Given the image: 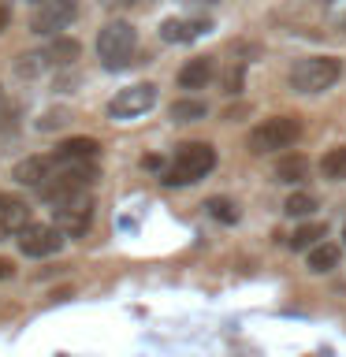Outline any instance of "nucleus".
<instances>
[{
    "mask_svg": "<svg viewBox=\"0 0 346 357\" xmlns=\"http://www.w3.org/2000/svg\"><path fill=\"white\" fill-rule=\"evenodd\" d=\"M105 8H130V4H138V0H100Z\"/></svg>",
    "mask_w": 346,
    "mask_h": 357,
    "instance_id": "26",
    "label": "nucleus"
},
{
    "mask_svg": "<svg viewBox=\"0 0 346 357\" xmlns=\"http://www.w3.org/2000/svg\"><path fill=\"white\" fill-rule=\"evenodd\" d=\"M212 167H216V149H212L209 142H186L179 145L172 167L164 172V183L167 186H186V183H197V178H205Z\"/></svg>",
    "mask_w": 346,
    "mask_h": 357,
    "instance_id": "2",
    "label": "nucleus"
},
{
    "mask_svg": "<svg viewBox=\"0 0 346 357\" xmlns=\"http://www.w3.org/2000/svg\"><path fill=\"white\" fill-rule=\"evenodd\" d=\"M209 30V19H164L160 22V38L167 45H183V41H194Z\"/></svg>",
    "mask_w": 346,
    "mask_h": 357,
    "instance_id": "10",
    "label": "nucleus"
},
{
    "mask_svg": "<svg viewBox=\"0 0 346 357\" xmlns=\"http://www.w3.org/2000/svg\"><path fill=\"white\" fill-rule=\"evenodd\" d=\"M320 172H324V178H346V145H335V149L324 153Z\"/></svg>",
    "mask_w": 346,
    "mask_h": 357,
    "instance_id": "19",
    "label": "nucleus"
},
{
    "mask_svg": "<svg viewBox=\"0 0 346 357\" xmlns=\"http://www.w3.org/2000/svg\"><path fill=\"white\" fill-rule=\"evenodd\" d=\"M27 227V205L19 197H8L0 194V238H11Z\"/></svg>",
    "mask_w": 346,
    "mask_h": 357,
    "instance_id": "12",
    "label": "nucleus"
},
{
    "mask_svg": "<svg viewBox=\"0 0 346 357\" xmlns=\"http://www.w3.org/2000/svg\"><path fill=\"white\" fill-rule=\"evenodd\" d=\"M205 112H209L205 100L183 97V100H175V105H172V119L175 123H194V119H205Z\"/></svg>",
    "mask_w": 346,
    "mask_h": 357,
    "instance_id": "18",
    "label": "nucleus"
},
{
    "mask_svg": "<svg viewBox=\"0 0 346 357\" xmlns=\"http://www.w3.org/2000/svg\"><path fill=\"white\" fill-rule=\"evenodd\" d=\"M276 178L279 183H301V178H309V160L306 156H283L276 164Z\"/></svg>",
    "mask_w": 346,
    "mask_h": 357,
    "instance_id": "17",
    "label": "nucleus"
},
{
    "mask_svg": "<svg viewBox=\"0 0 346 357\" xmlns=\"http://www.w3.org/2000/svg\"><path fill=\"white\" fill-rule=\"evenodd\" d=\"M201 4H220V0H201Z\"/></svg>",
    "mask_w": 346,
    "mask_h": 357,
    "instance_id": "28",
    "label": "nucleus"
},
{
    "mask_svg": "<svg viewBox=\"0 0 346 357\" xmlns=\"http://www.w3.org/2000/svg\"><path fill=\"white\" fill-rule=\"evenodd\" d=\"M100 149V145L93 138H71V142H63V145H56V160H93V153Z\"/></svg>",
    "mask_w": 346,
    "mask_h": 357,
    "instance_id": "14",
    "label": "nucleus"
},
{
    "mask_svg": "<svg viewBox=\"0 0 346 357\" xmlns=\"http://www.w3.org/2000/svg\"><path fill=\"white\" fill-rule=\"evenodd\" d=\"M45 52H49V63H52V67H71V63L78 60V52H82V49H78V41H75V38H56Z\"/></svg>",
    "mask_w": 346,
    "mask_h": 357,
    "instance_id": "16",
    "label": "nucleus"
},
{
    "mask_svg": "<svg viewBox=\"0 0 346 357\" xmlns=\"http://www.w3.org/2000/svg\"><path fill=\"white\" fill-rule=\"evenodd\" d=\"M313 208H317V197H313V194H290L287 205H283L287 216H309Z\"/></svg>",
    "mask_w": 346,
    "mask_h": 357,
    "instance_id": "23",
    "label": "nucleus"
},
{
    "mask_svg": "<svg viewBox=\"0 0 346 357\" xmlns=\"http://www.w3.org/2000/svg\"><path fill=\"white\" fill-rule=\"evenodd\" d=\"M134 49H138V33H134L130 22L116 19V22H108V26H100L97 56L108 71H123V67L134 60Z\"/></svg>",
    "mask_w": 346,
    "mask_h": 357,
    "instance_id": "3",
    "label": "nucleus"
},
{
    "mask_svg": "<svg viewBox=\"0 0 346 357\" xmlns=\"http://www.w3.org/2000/svg\"><path fill=\"white\" fill-rule=\"evenodd\" d=\"M63 123H67V112L52 108V112H45V119H38V130H56V127H63Z\"/></svg>",
    "mask_w": 346,
    "mask_h": 357,
    "instance_id": "24",
    "label": "nucleus"
},
{
    "mask_svg": "<svg viewBox=\"0 0 346 357\" xmlns=\"http://www.w3.org/2000/svg\"><path fill=\"white\" fill-rule=\"evenodd\" d=\"M63 245V231L56 223H27L19 231V250L27 257H52Z\"/></svg>",
    "mask_w": 346,
    "mask_h": 357,
    "instance_id": "8",
    "label": "nucleus"
},
{
    "mask_svg": "<svg viewBox=\"0 0 346 357\" xmlns=\"http://www.w3.org/2000/svg\"><path fill=\"white\" fill-rule=\"evenodd\" d=\"M343 238H346V227H343Z\"/></svg>",
    "mask_w": 346,
    "mask_h": 357,
    "instance_id": "29",
    "label": "nucleus"
},
{
    "mask_svg": "<svg viewBox=\"0 0 346 357\" xmlns=\"http://www.w3.org/2000/svg\"><path fill=\"white\" fill-rule=\"evenodd\" d=\"M11 275H15V264H11V261H4V257H0V279H11Z\"/></svg>",
    "mask_w": 346,
    "mask_h": 357,
    "instance_id": "25",
    "label": "nucleus"
},
{
    "mask_svg": "<svg viewBox=\"0 0 346 357\" xmlns=\"http://www.w3.org/2000/svg\"><path fill=\"white\" fill-rule=\"evenodd\" d=\"M205 208H209V216L220 220V223H239V208H234V201H227V197H212Z\"/></svg>",
    "mask_w": 346,
    "mask_h": 357,
    "instance_id": "22",
    "label": "nucleus"
},
{
    "mask_svg": "<svg viewBox=\"0 0 346 357\" xmlns=\"http://www.w3.org/2000/svg\"><path fill=\"white\" fill-rule=\"evenodd\" d=\"M324 223H306V227L294 231V238H290V250H313V245H320L317 238H324Z\"/></svg>",
    "mask_w": 346,
    "mask_h": 357,
    "instance_id": "20",
    "label": "nucleus"
},
{
    "mask_svg": "<svg viewBox=\"0 0 346 357\" xmlns=\"http://www.w3.org/2000/svg\"><path fill=\"white\" fill-rule=\"evenodd\" d=\"M45 67H52V63H49V52H27V56L15 63V71H19L22 78H33V75H41Z\"/></svg>",
    "mask_w": 346,
    "mask_h": 357,
    "instance_id": "21",
    "label": "nucleus"
},
{
    "mask_svg": "<svg viewBox=\"0 0 346 357\" xmlns=\"http://www.w3.org/2000/svg\"><path fill=\"white\" fill-rule=\"evenodd\" d=\"M56 167V156H27V160L15 164V183L22 186H41L45 178L52 175Z\"/></svg>",
    "mask_w": 346,
    "mask_h": 357,
    "instance_id": "11",
    "label": "nucleus"
},
{
    "mask_svg": "<svg viewBox=\"0 0 346 357\" xmlns=\"http://www.w3.org/2000/svg\"><path fill=\"white\" fill-rule=\"evenodd\" d=\"M301 138V123L294 116H276L264 119L250 130V153H276V149H290Z\"/></svg>",
    "mask_w": 346,
    "mask_h": 357,
    "instance_id": "5",
    "label": "nucleus"
},
{
    "mask_svg": "<svg viewBox=\"0 0 346 357\" xmlns=\"http://www.w3.org/2000/svg\"><path fill=\"white\" fill-rule=\"evenodd\" d=\"M343 67L335 56H306V60H294L290 67V86L298 93H324L328 86L339 82Z\"/></svg>",
    "mask_w": 346,
    "mask_h": 357,
    "instance_id": "4",
    "label": "nucleus"
},
{
    "mask_svg": "<svg viewBox=\"0 0 346 357\" xmlns=\"http://www.w3.org/2000/svg\"><path fill=\"white\" fill-rule=\"evenodd\" d=\"M4 26H8V8L0 4V30H4Z\"/></svg>",
    "mask_w": 346,
    "mask_h": 357,
    "instance_id": "27",
    "label": "nucleus"
},
{
    "mask_svg": "<svg viewBox=\"0 0 346 357\" xmlns=\"http://www.w3.org/2000/svg\"><path fill=\"white\" fill-rule=\"evenodd\" d=\"M153 105H156V86L138 82V86L119 89V93L108 100V116L112 119H134V116H142V112H149Z\"/></svg>",
    "mask_w": 346,
    "mask_h": 357,
    "instance_id": "6",
    "label": "nucleus"
},
{
    "mask_svg": "<svg viewBox=\"0 0 346 357\" xmlns=\"http://www.w3.org/2000/svg\"><path fill=\"white\" fill-rule=\"evenodd\" d=\"M339 245H331V242H320V245H313L309 250V272H317V275H324V272H331V268H339Z\"/></svg>",
    "mask_w": 346,
    "mask_h": 357,
    "instance_id": "15",
    "label": "nucleus"
},
{
    "mask_svg": "<svg viewBox=\"0 0 346 357\" xmlns=\"http://www.w3.org/2000/svg\"><path fill=\"white\" fill-rule=\"evenodd\" d=\"M93 175H97L93 160H78V164L63 160L60 172H52V175L38 186V190H41V201H49V205H56V208L71 205V201L86 197V186H89V178H93Z\"/></svg>",
    "mask_w": 346,
    "mask_h": 357,
    "instance_id": "1",
    "label": "nucleus"
},
{
    "mask_svg": "<svg viewBox=\"0 0 346 357\" xmlns=\"http://www.w3.org/2000/svg\"><path fill=\"white\" fill-rule=\"evenodd\" d=\"M89 220H93V201H89V194L71 201V205H63V208H56V227H60L63 234H71V238L86 234Z\"/></svg>",
    "mask_w": 346,
    "mask_h": 357,
    "instance_id": "9",
    "label": "nucleus"
},
{
    "mask_svg": "<svg viewBox=\"0 0 346 357\" xmlns=\"http://www.w3.org/2000/svg\"><path fill=\"white\" fill-rule=\"evenodd\" d=\"M209 78H212V60L209 56H197V60H190L183 71H179V86L183 89H201V86H209Z\"/></svg>",
    "mask_w": 346,
    "mask_h": 357,
    "instance_id": "13",
    "label": "nucleus"
},
{
    "mask_svg": "<svg viewBox=\"0 0 346 357\" xmlns=\"http://www.w3.org/2000/svg\"><path fill=\"white\" fill-rule=\"evenodd\" d=\"M33 4H41V0H33Z\"/></svg>",
    "mask_w": 346,
    "mask_h": 357,
    "instance_id": "30",
    "label": "nucleus"
},
{
    "mask_svg": "<svg viewBox=\"0 0 346 357\" xmlns=\"http://www.w3.org/2000/svg\"><path fill=\"white\" fill-rule=\"evenodd\" d=\"M78 15V0H41L30 15L33 33H60L63 26H71V19Z\"/></svg>",
    "mask_w": 346,
    "mask_h": 357,
    "instance_id": "7",
    "label": "nucleus"
}]
</instances>
